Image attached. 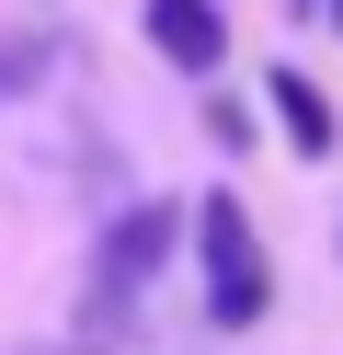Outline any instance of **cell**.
<instances>
[{"instance_id":"cell-1","label":"cell","mask_w":343,"mask_h":355,"mask_svg":"<svg viewBox=\"0 0 343 355\" xmlns=\"http://www.w3.org/2000/svg\"><path fill=\"white\" fill-rule=\"evenodd\" d=\"M195 252H206V309H218L229 332H240V321H263L274 275H263V241H252L240 195H206V207H195Z\"/></svg>"},{"instance_id":"cell-2","label":"cell","mask_w":343,"mask_h":355,"mask_svg":"<svg viewBox=\"0 0 343 355\" xmlns=\"http://www.w3.org/2000/svg\"><path fill=\"white\" fill-rule=\"evenodd\" d=\"M172 252V207H137V218H114L103 230V263H91V298H103V321L149 286V263Z\"/></svg>"},{"instance_id":"cell-3","label":"cell","mask_w":343,"mask_h":355,"mask_svg":"<svg viewBox=\"0 0 343 355\" xmlns=\"http://www.w3.org/2000/svg\"><path fill=\"white\" fill-rule=\"evenodd\" d=\"M149 46L172 58V69H218L229 24H218V0H149Z\"/></svg>"},{"instance_id":"cell-4","label":"cell","mask_w":343,"mask_h":355,"mask_svg":"<svg viewBox=\"0 0 343 355\" xmlns=\"http://www.w3.org/2000/svg\"><path fill=\"white\" fill-rule=\"evenodd\" d=\"M263 92H274V115H286V138H297V161H320V149H332V103H320V92H309V80H297V69H274Z\"/></svg>"},{"instance_id":"cell-5","label":"cell","mask_w":343,"mask_h":355,"mask_svg":"<svg viewBox=\"0 0 343 355\" xmlns=\"http://www.w3.org/2000/svg\"><path fill=\"white\" fill-rule=\"evenodd\" d=\"M332 24H343V0H332Z\"/></svg>"}]
</instances>
